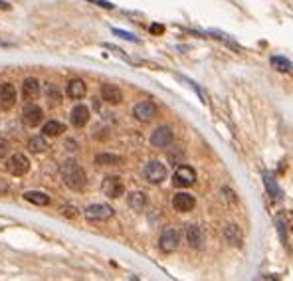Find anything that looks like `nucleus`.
<instances>
[{"instance_id": "1", "label": "nucleus", "mask_w": 293, "mask_h": 281, "mask_svg": "<svg viewBox=\"0 0 293 281\" xmlns=\"http://www.w3.org/2000/svg\"><path fill=\"white\" fill-rule=\"evenodd\" d=\"M60 174H62V180L68 188L72 190H83L85 184H87V176L83 172V168L73 160V158H68L62 162L60 166Z\"/></svg>"}, {"instance_id": "2", "label": "nucleus", "mask_w": 293, "mask_h": 281, "mask_svg": "<svg viewBox=\"0 0 293 281\" xmlns=\"http://www.w3.org/2000/svg\"><path fill=\"white\" fill-rule=\"evenodd\" d=\"M101 192L107 196V198H119L125 194V184L119 176L111 174V176H105L103 182H101Z\"/></svg>"}, {"instance_id": "3", "label": "nucleus", "mask_w": 293, "mask_h": 281, "mask_svg": "<svg viewBox=\"0 0 293 281\" xmlns=\"http://www.w3.org/2000/svg\"><path fill=\"white\" fill-rule=\"evenodd\" d=\"M143 174H145L146 182H150V184H160V182L166 178V166H164L160 160H148L145 164Z\"/></svg>"}, {"instance_id": "4", "label": "nucleus", "mask_w": 293, "mask_h": 281, "mask_svg": "<svg viewBox=\"0 0 293 281\" xmlns=\"http://www.w3.org/2000/svg\"><path fill=\"white\" fill-rule=\"evenodd\" d=\"M6 170H8L12 176H24V174L30 170V160H28V156L22 154V152L12 154V156L8 158V162H6Z\"/></svg>"}, {"instance_id": "5", "label": "nucleus", "mask_w": 293, "mask_h": 281, "mask_svg": "<svg viewBox=\"0 0 293 281\" xmlns=\"http://www.w3.org/2000/svg\"><path fill=\"white\" fill-rule=\"evenodd\" d=\"M194 180H196V172H194V168L188 166V164H180V166L174 170V174H172V182H174V186H178V188H188V186L194 184Z\"/></svg>"}, {"instance_id": "6", "label": "nucleus", "mask_w": 293, "mask_h": 281, "mask_svg": "<svg viewBox=\"0 0 293 281\" xmlns=\"http://www.w3.org/2000/svg\"><path fill=\"white\" fill-rule=\"evenodd\" d=\"M83 216L89 222H105V220H109L113 216V208L107 206V204H89L83 210Z\"/></svg>"}, {"instance_id": "7", "label": "nucleus", "mask_w": 293, "mask_h": 281, "mask_svg": "<svg viewBox=\"0 0 293 281\" xmlns=\"http://www.w3.org/2000/svg\"><path fill=\"white\" fill-rule=\"evenodd\" d=\"M178 244H180V232H178V230H174V228L162 230V234H160V238H158V248H160V252L170 254V252H174V250L178 248Z\"/></svg>"}, {"instance_id": "8", "label": "nucleus", "mask_w": 293, "mask_h": 281, "mask_svg": "<svg viewBox=\"0 0 293 281\" xmlns=\"http://www.w3.org/2000/svg\"><path fill=\"white\" fill-rule=\"evenodd\" d=\"M42 119H44V111H42L40 105L30 103V105L24 107V111H22V123H24L26 127L34 129V127H38V125L42 123Z\"/></svg>"}, {"instance_id": "9", "label": "nucleus", "mask_w": 293, "mask_h": 281, "mask_svg": "<svg viewBox=\"0 0 293 281\" xmlns=\"http://www.w3.org/2000/svg\"><path fill=\"white\" fill-rule=\"evenodd\" d=\"M174 139V135H172V129L170 127H166V125H160V127H156L152 133H150V144L152 146H156V148H166L170 142Z\"/></svg>"}, {"instance_id": "10", "label": "nucleus", "mask_w": 293, "mask_h": 281, "mask_svg": "<svg viewBox=\"0 0 293 281\" xmlns=\"http://www.w3.org/2000/svg\"><path fill=\"white\" fill-rule=\"evenodd\" d=\"M194 206H196V200H194V196L188 194V192H176V194L172 196V208H174L176 212H190Z\"/></svg>"}, {"instance_id": "11", "label": "nucleus", "mask_w": 293, "mask_h": 281, "mask_svg": "<svg viewBox=\"0 0 293 281\" xmlns=\"http://www.w3.org/2000/svg\"><path fill=\"white\" fill-rule=\"evenodd\" d=\"M16 89L12 83H0V109L8 111L16 105Z\"/></svg>"}, {"instance_id": "12", "label": "nucleus", "mask_w": 293, "mask_h": 281, "mask_svg": "<svg viewBox=\"0 0 293 281\" xmlns=\"http://www.w3.org/2000/svg\"><path fill=\"white\" fill-rule=\"evenodd\" d=\"M133 115H135V119H139V121H150V119H154V115H156V105H154L152 101H139V103L133 107Z\"/></svg>"}, {"instance_id": "13", "label": "nucleus", "mask_w": 293, "mask_h": 281, "mask_svg": "<svg viewBox=\"0 0 293 281\" xmlns=\"http://www.w3.org/2000/svg\"><path fill=\"white\" fill-rule=\"evenodd\" d=\"M101 99L109 105H119L123 101V93L117 85H111V83H105L101 85Z\"/></svg>"}, {"instance_id": "14", "label": "nucleus", "mask_w": 293, "mask_h": 281, "mask_svg": "<svg viewBox=\"0 0 293 281\" xmlns=\"http://www.w3.org/2000/svg\"><path fill=\"white\" fill-rule=\"evenodd\" d=\"M70 121H72L73 127H85L87 121H89V109H87V105L77 103L72 109V113H70Z\"/></svg>"}, {"instance_id": "15", "label": "nucleus", "mask_w": 293, "mask_h": 281, "mask_svg": "<svg viewBox=\"0 0 293 281\" xmlns=\"http://www.w3.org/2000/svg\"><path fill=\"white\" fill-rule=\"evenodd\" d=\"M262 178H264V186H266L268 194H270L274 200H282V198H284V192H282V188H280L276 176H274L270 170H264V172H262Z\"/></svg>"}, {"instance_id": "16", "label": "nucleus", "mask_w": 293, "mask_h": 281, "mask_svg": "<svg viewBox=\"0 0 293 281\" xmlns=\"http://www.w3.org/2000/svg\"><path fill=\"white\" fill-rule=\"evenodd\" d=\"M186 242L190 244V248L200 250L204 246V230L198 224H190L186 228Z\"/></svg>"}, {"instance_id": "17", "label": "nucleus", "mask_w": 293, "mask_h": 281, "mask_svg": "<svg viewBox=\"0 0 293 281\" xmlns=\"http://www.w3.org/2000/svg\"><path fill=\"white\" fill-rule=\"evenodd\" d=\"M224 238H226V242H228L230 246H234V248H240L242 242H244L242 230H240V226H236V224H228V226L224 228Z\"/></svg>"}, {"instance_id": "18", "label": "nucleus", "mask_w": 293, "mask_h": 281, "mask_svg": "<svg viewBox=\"0 0 293 281\" xmlns=\"http://www.w3.org/2000/svg\"><path fill=\"white\" fill-rule=\"evenodd\" d=\"M66 93L70 99H81L87 93V85L83 83V79H72L66 87Z\"/></svg>"}, {"instance_id": "19", "label": "nucleus", "mask_w": 293, "mask_h": 281, "mask_svg": "<svg viewBox=\"0 0 293 281\" xmlns=\"http://www.w3.org/2000/svg\"><path fill=\"white\" fill-rule=\"evenodd\" d=\"M22 95H24V99H36L38 95H40V81L38 79H34V77H28V79H24V83H22Z\"/></svg>"}, {"instance_id": "20", "label": "nucleus", "mask_w": 293, "mask_h": 281, "mask_svg": "<svg viewBox=\"0 0 293 281\" xmlns=\"http://www.w3.org/2000/svg\"><path fill=\"white\" fill-rule=\"evenodd\" d=\"M127 204H129V208H131V210L141 212V210L146 206V194L145 192H141V190L131 192V194L127 196Z\"/></svg>"}, {"instance_id": "21", "label": "nucleus", "mask_w": 293, "mask_h": 281, "mask_svg": "<svg viewBox=\"0 0 293 281\" xmlns=\"http://www.w3.org/2000/svg\"><path fill=\"white\" fill-rule=\"evenodd\" d=\"M24 200L36 204V206H48L50 204V196L46 192H38V190H28L24 192Z\"/></svg>"}, {"instance_id": "22", "label": "nucleus", "mask_w": 293, "mask_h": 281, "mask_svg": "<svg viewBox=\"0 0 293 281\" xmlns=\"http://www.w3.org/2000/svg\"><path fill=\"white\" fill-rule=\"evenodd\" d=\"M270 64H272L274 70H278L282 73H292L293 71V64L288 58H284V56H272L270 58Z\"/></svg>"}, {"instance_id": "23", "label": "nucleus", "mask_w": 293, "mask_h": 281, "mask_svg": "<svg viewBox=\"0 0 293 281\" xmlns=\"http://www.w3.org/2000/svg\"><path fill=\"white\" fill-rule=\"evenodd\" d=\"M42 133H44L46 137H60L62 133H66V125L60 123V121H56V119H52V121H48V123L44 125Z\"/></svg>"}, {"instance_id": "24", "label": "nucleus", "mask_w": 293, "mask_h": 281, "mask_svg": "<svg viewBox=\"0 0 293 281\" xmlns=\"http://www.w3.org/2000/svg\"><path fill=\"white\" fill-rule=\"evenodd\" d=\"M208 34L212 36V38H216V40H220L222 44H226L228 48H232L234 52H242V48L232 40V36H228V34H224V32H220V30H208Z\"/></svg>"}, {"instance_id": "25", "label": "nucleus", "mask_w": 293, "mask_h": 281, "mask_svg": "<svg viewBox=\"0 0 293 281\" xmlns=\"http://www.w3.org/2000/svg\"><path fill=\"white\" fill-rule=\"evenodd\" d=\"M119 162H121V156L111 154V152H99L95 156V164H99V166H115Z\"/></svg>"}, {"instance_id": "26", "label": "nucleus", "mask_w": 293, "mask_h": 281, "mask_svg": "<svg viewBox=\"0 0 293 281\" xmlns=\"http://www.w3.org/2000/svg\"><path fill=\"white\" fill-rule=\"evenodd\" d=\"M28 148H30L32 152H44V150L48 148L46 135H36V137H32L30 142H28Z\"/></svg>"}, {"instance_id": "27", "label": "nucleus", "mask_w": 293, "mask_h": 281, "mask_svg": "<svg viewBox=\"0 0 293 281\" xmlns=\"http://www.w3.org/2000/svg\"><path fill=\"white\" fill-rule=\"evenodd\" d=\"M276 228H278V232H280V238H282V244L288 248V232H286V228H288V224H286V216H280L278 220H276Z\"/></svg>"}, {"instance_id": "28", "label": "nucleus", "mask_w": 293, "mask_h": 281, "mask_svg": "<svg viewBox=\"0 0 293 281\" xmlns=\"http://www.w3.org/2000/svg\"><path fill=\"white\" fill-rule=\"evenodd\" d=\"M115 36H119V38H123V40H127V42H133V44H139L141 40L135 36V34H131V32H125V30H119V28H113L111 30Z\"/></svg>"}, {"instance_id": "29", "label": "nucleus", "mask_w": 293, "mask_h": 281, "mask_svg": "<svg viewBox=\"0 0 293 281\" xmlns=\"http://www.w3.org/2000/svg\"><path fill=\"white\" fill-rule=\"evenodd\" d=\"M46 95H48L52 101H60V91H58V87L52 85V83L46 85Z\"/></svg>"}, {"instance_id": "30", "label": "nucleus", "mask_w": 293, "mask_h": 281, "mask_svg": "<svg viewBox=\"0 0 293 281\" xmlns=\"http://www.w3.org/2000/svg\"><path fill=\"white\" fill-rule=\"evenodd\" d=\"M66 218H75L77 216V208L75 206H70V204H66V206H62V210H60Z\"/></svg>"}, {"instance_id": "31", "label": "nucleus", "mask_w": 293, "mask_h": 281, "mask_svg": "<svg viewBox=\"0 0 293 281\" xmlns=\"http://www.w3.org/2000/svg\"><path fill=\"white\" fill-rule=\"evenodd\" d=\"M8 148H10V144H8V140H6V139H0V158L8 154Z\"/></svg>"}, {"instance_id": "32", "label": "nucleus", "mask_w": 293, "mask_h": 281, "mask_svg": "<svg viewBox=\"0 0 293 281\" xmlns=\"http://www.w3.org/2000/svg\"><path fill=\"white\" fill-rule=\"evenodd\" d=\"M89 2H95V4H99L101 8H107V10H111V8H115L111 2H107V0H89Z\"/></svg>"}, {"instance_id": "33", "label": "nucleus", "mask_w": 293, "mask_h": 281, "mask_svg": "<svg viewBox=\"0 0 293 281\" xmlns=\"http://www.w3.org/2000/svg\"><path fill=\"white\" fill-rule=\"evenodd\" d=\"M66 146H68V150H77V142H75V140H72V139L66 140Z\"/></svg>"}, {"instance_id": "34", "label": "nucleus", "mask_w": 293, "mask_h": 281, "mask_svg": "<svg viewBox=\"0 0 293 281\" xmlns=\"http://www.w3.org/2000/svg\"><path fill=\"white\" fill-rule=\"evenodd\" d=\"M162 30H164V28H162L160 24H152V26H150V32H152V34H160Z\"/></svg>"}, {"instance_id": "35", "label": "nucleus", "mask_w": 293, "mask_h": 281, "mask_svg": "<svg viewBox=\"0 0 293 281\" xmlns=\"http://www.w3.org/2000/svg\"><path fill=\"white\" fill-rule=\"evenodd\" d=\"M286 222H288V228L293 232V214L290 212V214H286Z\"/></svg>"}, {"instance_id": "36", "label": "nucleus", "mask_w": 293, "mask_h": 281, "mask_svg": "<svg viewBox=\"0 0 293 281\" xmlns=\"http://www.w3.org/2000/svg\"><path fill=\"white\" fill-rule=\"evenodd\" d=\"M0 8H8V4H6L4 0H0Z\"/></svg>"}]
</instances>
